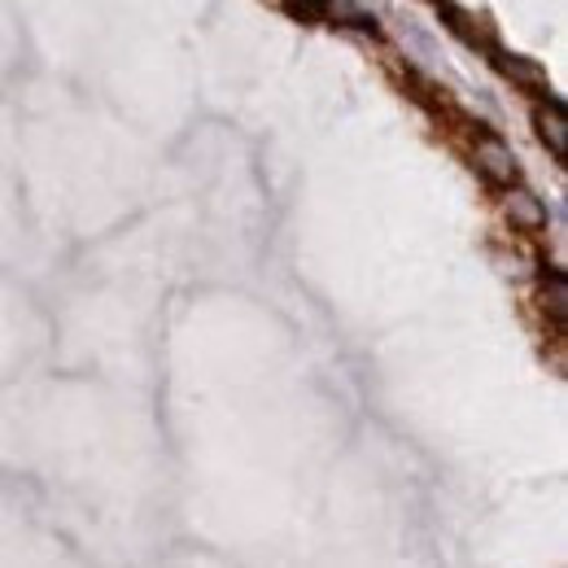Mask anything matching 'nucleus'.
<instances>
[{
    "instance_id": "nucleus-5",
    "label": "nucleus",
    "mask_w": 568,
    "mask_h": 568,
    "mask_svg": "<svg viewBox=\"0 0 568 568\" xmlns=\"http://www.w3.org/2000/svg\"><path fill=\"white\" fill-rule=\"evenodd\" d=\"M507 219H511L520 232H538V227L547 223V206H542L534 193L511 189V193H507Z\"/></svg>"
},
{
    "instance_id": "nucleus-6",
    "label": "nucleus",
    "mask_w": 568,
    "mask_h": 568,
    "mask_svg": "<svg viewBox=\"0 0 568 568\" xmlns=\"http://www.w3.org/2000/svg\"><path fill=\"white\" fill-rule=\"evenodd\" d=\"M538 297H542V311H547L556 324H565V315H568V281H565V272L542 276V284H538Z\"/></svg>"
},
{
    "instance_id": "nucleus-1",
    "label": "nucleus",
    "mask_w": 568,
    "mask_h": 568,
    "mask_svg": "<svg viewBox=\"0 0 568 568\" xmlns=\"http://www.w3.org/2000/svg\"><path fill=\"white\" fill-rule=\"evenodd\" d=\"M473 158H477V171H481L490 184L511 189V180H516V153L498 141V136L481 132V136H477V149H473Z\"/></svg>"
},
{
    "instance_id": "nucleus-4",
    "label": "nucleus",
    "mask_w": 568,
    "mask_h": 568,
    "mask_svg": "<svg viewBox=\"0 0 568 568\" xmlns=\"http://www.w3.org/2000/svg\"><path fill=\"white\" fill-rule=\"evenodd\" d=\"M534 123H538V136L542 144L551 149V158H568V119L565 110L556 105V101H547V105H538V114H534Z\"/></svg>"
},
{
    "instance_id": "nucleus-3",
    "label": "nucleus",
    "mask_w": 568,
    "mask_h": 568,
    "mask_svg": "<svg viewBox=\"0 0 568 568\" xmlns=\"http://www.w3.org/2000/svg\"><path fill=\"white\" fill-rule=\"evenodd\" d=\"M495 67L516 88H529V92H551V79H547V71L534 62V58H520V53H503V49H495Z\"/></svg>"
},
{
    "instance_id": "nucleus-2",
    "label": "nucleus",
    "mask_w": 568,
    "mask_h": 568,
    "mask_svg": "<svg viewBox=\"0 0 568 568\" xmlns=\"http://www.w3.org/2000/svg\"><path fill=\"white\" fill-rule=\"evenodd\" d=\"M437 13L446 18V27L468 44V49H481V53H495L498 49V36L495 27L486 22V18H477V13H468V9H459V4H437Z\"/></svg>"
}]
</instances>
